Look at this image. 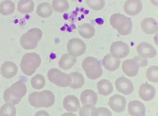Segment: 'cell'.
<instances>
[{
  "label": "cell",
  "mask_w": 158,
  "mask_h": 116,
  "mask_svg": "<svg viewBox=\"0 0 158 116\" xmlns=\"http://www.w3.org/2000/svg\"><path fill=\"white\" fill-rule=\"evenodd\" d=\"M28 101L31 106L35 108L50 107L54 104L55 96L49 90L34 92L29 95Z\"/></svg>",
  "instance_id": "cell-1"
},
{
  "label": "cell",
  "mask_w": 158,
  "mask_h": 116,
  "mask_svg": "<svg viewBox=\"0 0 158 116\" xmlns=\"http://www.w3.org/2000/svg\"><path fill=\"white\" fill-rule=\"evenodd\" d=\"M17 110L11 103H6L0 109V116H16Z\"/></svg>",
  "instance_id": "cell-30"
},
{
  "label": "cell",
  "mask_w": 158,
  "mask_h": 116,
  "mask_svg": "<svg viewBox=\"0 0 158 116\" xmlns=\"http://www.w3.org/2000/svg\"><path fill=\"white\" fill-rule=\"evenodd\" d=\"M47 76L51 83L62 87L69 86L71 83V78L70 75L61 72L57 69H50L48 72Z\"/></svg>",
  "instance_id": "cell-7"
},
{
  "label": "cell",
  "mask_w": 158,
  "mask_h": 116,
  "mask_svg": "<svg viewBox=\"0 0 158 116\" xmlns=\"http://www.w3.org/2000/svg\"><path fill=\"white\" fill-rule=\"evenodd\" d=\"M61 116H77L76 114L73 113H65L63 114Z\"/></svg>",
  "instance_id": "cell-38"
},
{
  "label": "cell",
  "mask_w": 158,
  "mask_h": 116,
  "mask_svg": "<svg viewBox=\"0 0 158 116\" xmlns=\"http://www.w3.org/2000/svg\"><path fill=\"white\" fill-rule=\"evenodd\" d=\"M82 66L86 75L91 79L100 78L102 75L103 70L100 63L95 57H88L83 60Z\"/></svg>",
  "instance_id": "cell-6"
},
{
  "label": "cell",
  "mask_w": 158,
  "mask_h": 116,
  "mask_svg": "<svg viewBox=\"0 0 158 116\" xmlns=\"http://www.w3.org/2000/svg\"><path fill=\"white\" fill-rule=\"evenodd\" d=\"M143 6L141 0H127L125 3L124 9L127 15L134 16L139 14L142 10Z\"/></svg>",
  "instance_id": "cell-12"
},
{
  "label": "cell",
  "mask_w": 158,
  "mask_h": 116,
  "mask_svg": "<svg viewBox=\"0 0 158 116\" xmlns=\"http://www.w3.org/2000/svg\"><path fill=\"white\" fill-rule=\"evenodd\" d=\"M67 49L69 54L76 57L79 56L85 52L86 45L80 39L73 38L68 43Z\"/></svg>",
  "instance_id": "cell-8"
},
{
  "label": "cell",
  "mask_w": 158,
  "mask_h": 116,
  "mask_svg": "<svg viewBox=\"0 0 158 116\" xmlns=\"http://www.w3.org/2000/svg\"><path fill=\"white\" fill-rule=\"evenodd\" d=\"M126 104V99L124 96L119 95H115L111 96L108 103L112 110L117 113L123 112Z\"/></svg>",
  "instance_id": "cell-11"
},
{
  "label": "cell",
  "mask_w": 158,
  "mask_h": 116,
  "mask_svg": "<svg viewBox=\"0 0 158 116\" xmlns=\"http://www.w3.org/2000/svg\"><path fill=\"white\" fill-rule=\"evenodd\" d=\"M18 67L16 64L11 61L6 62L2 64L1 69V73L4 78L11 79L17 73Z\"/></svg>",
  "instance_id": "cell-17"
},
{
  "label": "cell",
  "mask_w": 158,
  "mask_h": 116,
  "mask_svg": "<svg viewBox=\"0 0 158 116\" xmlns=\"http://www.w3.org/2000/svg\"><path fill=\"white\" fill-rule=\"evenodd\" d=\"M63 107L67 111L75 112L80 107V103L76 96L69 95L64 98L63 102Z\"/></svg>",
  "instance_id": "cell-18"
},
{
  "label": "cell",
  "mask_w": 158,
  "mask_h": 116,
  "mask_svg": "<svg viewBox=\"0 0 158 116\" xmlns=\"http://www.w3.org/2000/svg\"><path fill=\"white\" fill-rule=\"evenodd\" d=\"M27 91L26 85L24 83L19 81L5 90L3 97L5 102L17 105L26 94Z\"/></svg>",
  "instance_id": "cell-2"
},
{
  "label": "cell",
  "mask_w": 158,
  "mask_h": 116,
  "mask_svg": "<svg viewBox=\"0 0 158 116\" xmlns=\"http://www.w3.org/2000/svg\"><path fill=\"white\" fill-rule=\"evenodd\" d=\"M31 85L33 88L39 90L44 87L45 85V80L44 76L40 74H37L31 79Z\"/></svg>",
  "instance_id": "cell-31"
},
{
  "label": "cell",
  "mask_w": 158,
  "mask_h": 116,
  "mask_svg": "<svg viewBox=\"0 0 158 116\" xmlns=\"http://www.w3.org/2000/svg\"><path fill=\"white\" fill-rule=\"evenodd\" d=\"M34 116H50V115L47 111L41 110L37 112Z\"/></svg>",
  "instance_id": "cell-37"
},
{
  "label": "cell",
  "mask_w": 158,
  "mask_h": 116,
  "mask_svg": "<svg viewBox=\"0 0 158 116\" xmlns=\"http://www.w3.org/2000/svg\"><path fill=\"white\" fill-rule=\"evenodd\" d=\"M42 36V31L40 29L32 28L22 35L20 40L21 46L25 50L34 49Z\"/></svg>",
  "instance_id": "cell-5"
},
{
  "label": "cell",
  "mask_w": 158,
  "mask_h": 116,
  "mask_svg": "<svg viewBox=\"0 0 158 116\" xmlns=\"http://www.w3.org/2000/svg\"><path fill=\"white\" fill-rule=\"evenodd\" d=\"M97 88L99 94L104 96L110 95L113 91V86L109 80L102 79L97 83Z\"/></svg>",
  "instance_id": "cell-23"
},
{
  "label": "cell",
  "mask_w": 158,
  "mask_h": 116,
  "mask_svg": "<svg viewBox=\"0 0 158 116\" xmlns=\"http://www.w3.org/2000/svg\"><path fill=\"white\" fill-rule=\"evenodd\" d=\"M15 10V3L10 0H6L0 4V14L4 16H8L13 13Z\"/></svg>",
  "instance_id": "cell-28"
},
{
  "label": "cell",
  "mask_w": 158,
  "mask_h": 116,
  "mask_svg": "<svg viewBox=\"0 0 158 116\" xmlns=\"http://www.w3.org/2000/svg\"><path fill=\"white\" fill-rule=\"evenodd\" d=\"M110 23L118 33L122 35H127L131 33L132 26L131 19L123 14L116 13L111 16Z\"/></svg>",
  "instance_id": "cell-3"
},
{
  "label": "cell",
  "mask_w": 158,
  "mask_h": 116,
  "mask_svg": "<svg viewBox=\"0 0 158 116\" xmlns=\"http://www.w3.org/2000/svg\"><path fill=\"white\" fill-rule=\"evenodd\" d=\"M146 76L149 81L155 83L158 82V67L157 66H151L146 73Z\"/></svg>",
  "instance_id": "cell-32"
},
{
  "label": "cell",
  "mask_w": 158,
  "mask_h": 116,
  "mask_svg": "<svg viewBox=\"0 0 158 116\" xmlns=\"http://www.w3.org/2000/svg\"><path fill=\"white\" fill-rule=\"evenodd\" d=\"M52 6L54 11L60 13L66 12L69 8L67 0H53Z\"/></svg>",
  "instance_id": "cell-29"
},
{
  "label": "cell",
  "mask_w": 158,
  "mask_h": 116,
  "mask_svg": "<svg viewBox=\"0 0 158 116\" xmlns=\"http://www.w3.org/2000/svg\"><path fill=\"white\" fill-rule=\"evenodd\" d=\"M71 83L69 86L73 89H78L81 88L84 84L85 80L81 74L76 72L70 75Z\"/></svg>",
  "instance_id": "cell-25"
},
{
  "label": "cell",
  "mask_w": 158,
  "mask_h": 116,
  "mask_svg": "<svg viewBox=\"0 0 158 116\" xmlns=\"http://www.w3.org/2000/svg\"><path fill=\"white\" fill-rule=\"evenodd\" d=\"M95 107L92 105H83L80 109V116H91L92 111Z\"/></svg>",
  "instance_id": "cell-35"
},
{
  "label": "cell",
  "mask_w": 158,
  "mask_h": 116,
  "mask_svg": "<svg viewBox=\"0 0 158 116\" xmlns=\"http://www.w3.org/2000/svg\"><path fill=\"white\" fill-rule=\"evenodd\" d=\"M143 30L147 34H154L158 31V23L155 19L152 18H146L141 22Z\"/></svg>",
  "instance_id": "cell-19"
},
{
  "label": "cell",
  "mask_w": 158,
  "mask_h": 116,
  "mask_svg": "<svg viewBox=\"0 0 158 116\" xmlns=\"http://www.w3.org/2000/svg\"><path fill=\"white\" fill-rule=\"evenodd\" d=\"M152 4L155 6H158V0H150Z\"/></svg>",
  "instance_id": "cell-39"
},
{
  "label": "cell",
  "mask_w": 158,
  "mask_h": 116,
  "mask_svg": "<svg viewBox=\"0 0 158 116\" xmlns=\"http://www.w3.org/2000/svg\"><path fill=\"white\" fill-rule=\"evenodd\" d=\"M78 32L81 36L85 39H89L94 35L95 30L91 25L84 24L79 27Z\"/></svg>",
  "instance_id": "cell-27"
},
{
  "label": "cell",
  "mask_w": 158,
  "mask_h": 116,
  "mask_svg": "<svg viewBox=\"0 0 158 116\" xmlns=\"http://www.w3.org/2000/svg\"><path fill=\"white\" fill-rule=\"evenodd\" d=\"M120 59L108 54L103 58L102 63L105 68L109 72H113L117 70L120 66Z\"/></svg>",
  "instance_id": "cell-20"
},
{
  "label": "cell",
  "mask_w": 158,
  "mask_h": 116,
  "mask_svg": "<svg viewBox=\"0 0 158 116\" xmlns=\"http://www.w3.org/2000/svg\"><path fill=\"white\" fill-rule=\"evenodd\" d=\"M115 85L118 91L124 95H130L134 90L133 83L124 77H119L116 80Z\"/></svg>",
  "instance_id": "cell-10"
},
{
  "label": "cell",
  "mask_w": 158,
  "mask_h": 116,
  "mask_svg": "<svg viewBox=\"0 0 158 116\" xmlns=\"http://www.w3.org/2000/svg\"><path fill=\"white\" fill-rule=\"evenodd\" d=\"M91 116H112V114L106 108L95 107L92 111Z\"/></svg>",
  "instance_id": "cell-34"
},
{
  "label": "cell",
  "mask_w": 158,
  "mask_h": 116,
  "mask_svg": "<svg viewBox=\"0 0 158 116\" xmlns=\"http://www.w3.org/2000/svg\"><path fill=\"white\" fill-rule=\"evenodd\" d=\"M41 62V58L35 53L25 54L23 57L20 64L21 70L25 75H32L39 67Z\"/></svg>",
  "instance_id": "cell-4"
},
{
  "label": "cell",
  "mask_w": 158,
  "mask_h": 116,
  "mask_svg": "<svg viewBox=\"0 0 158 116\" xmlns=\"http://www.w3.org/2000/svg\"><path fill=\"white\" fill-rule=\"evenodd\" d=\"M77 62V57L70 54L66 53L61 57L59 63L60 68L67 70L72 68Z\"/></svg>",
  "instance_id": "cell-22"
},
{
  "label": "cell",
  "mask_w": 158,
  "mask_h": 116,
  "mask_svg": "<svg viewBox=\"0 0 158 116\" xmlns=\"http://www.w3.org/2000/svg\"><path fill=\"white\" fill-rule=\"evenodd\" d=\"M112 56L118 59H122L127 56L130 52L128 45L122 41H116L113 43L110 48Z\"/></svg>",
  "instance_id": "cell-9"
},
{
  "label": "cell",
  "mask_w": 158,
  "mask_h": 116,
  "mask_svg": "<svg viewBox=\"0 0 158 116\" xmlns=\"http://www.w3.org/2000/svg\"><path fill=\"white\" fill-rule=\"evenodd\" d=\"M72 1H76L77 0H71Z\"/></svg>",
  "instance_id": "cell-40"
},
{
  "label": "cell",
  "mask_w": 158,
  "mask_h": 116,
  "mask_svg": "<svg viewBox=\"0 0 158 116\" xmlns=\"http://www.w3.org/2000/svg\"><path fill=\"white\" fill-rule=\"evenodd\" d=\"M80 99L83 105L95 106L98 102V96L93 90H86L82 92Z\"/></svg>",
  "instance_id": "cell-21"
},
{
  "label": "cell",
  "mask_w": 158,
  "mask_h": 116,
  "mask_svg": "<svg viewBox=\"0 0 158 116\" xmlns=\"http://www.w3.org/2000/svg\"><path fill=\"white\" fill-rule=\"evenodd\" d=\"M35 4L33 0H20L18 4V11L21 14H30L34 10Z\"/></svg>",
  "instance_id": "cell-24"
},
{
  "label": "cell",
  "mask_w": 158,
  "mask_h": 116,
  "mask_svg": "<svg viewBox=\"0 0 158 116\" xmlns=\"http://www.w3.org/2000/svg\"><path fill=\"white\" fill-rule=\"evenodd\" d=\"M37 15L43 18L49 17L52 14L53 10L49 3L44 2L39 5L36 10Z\"/></svg>",
  "instance_id": "cell-26"
},
{
  "label": "cell",
  "mask_w": 158,
  "mask_h": 116,
  "mask_svg": "<svg viewBox=\"0 0 158 116\" xmlns=\"http://www.w3.org/2000/svg\"><path fill=\"white\" fill-rule=\"evenodd\" d=\"M140 67L139 64L134 58L125 60L122 64L123 71L126 75L130 77H134L137 75Z\"/></svg>",
  "instance_id": "cell-13"
},
{
  "label": "cell",
  "mask_w": 158,
  "mask_h": 116,
  "mask_svg": "<svg viewBox=\"0 0 158 116\" xmlns=\"http://www.w3.org/2000/svg\"><path fill=\"white\" fill-rule=\"evenodd\" d=\"M156 94L155 88L149 84H143L140 86L139 90V95L140 98L146 101L152 100Z\"/></svg>",
  "instance_id": "cell-16"
},
{
  "label": "cell",
  "mask_w": 158,
  "mask_h": 116,
  "mask_svg": "<svg viewBox=\"0 0 158 116\" xmlns=\"http://www.w3.org/2000/svg\"><path fill=\"white\" fill-rule=\"evenodd\" d=\"M134 59L137 61L140 67H146L147 65V60L144 58L137 56L135 57Z\"/></svg>",
  "instance_id": "cell-36"
},
{
  "label": "cell",
  "mask_w": 158,
  "mask_h": 116,
  "mask_svg": "<svg viewBox=\"0 0 158 116\" xmlns=\"http://www.w3.org/2000/svg\"><path fill=\"white\" fill-rule=\"evenodd\" d=\"M86 2L90 8L95 11L102 10L105 4V0H86Z\"/></svg>",
  "instance_id": "cell-33"
},
{
  "label": "cell",
  "mask_w": 158,
  "mask_h": 116,
  "mask_svg": "<svg viewBox=\"0 0 158 116\" xmlns=\"http://www.w3.org/2000/svg\"><path fill=\"white\" fill-rule=\"evenodd\" d=\"M128 110L131 116H145L146 108L142 102L137 100L130 102L128 104Z\"/></svg>",
  "instance_id": "cell-15"
},
{
  "label": "cell",
  "mask_w": 158,
  "mask_h": 116,
  "mask_svg": "<svg viewBox=\"0 0 158 116\" xmlns=\"http://www.w3.org/2000/svg\"><path fill=\"white\" fill-rule=\"evenodd\" d=\"M136 50L140 56L144 59L154 57L157 54L156 51L152 45L144 42L139 44Z\"/></svg>",
  "instance_id": "cell-14"
}]
</instances>
